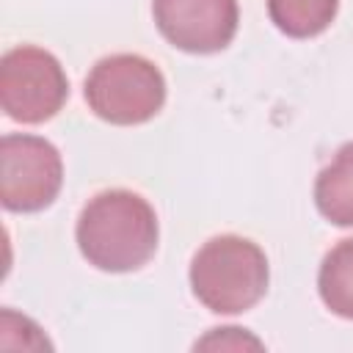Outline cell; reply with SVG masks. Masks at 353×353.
<instances>
[{"mask_svg": "<svg viewBox=\"0 0 353 353\" xmlns=\"http://www.w3.org/2000/svg\"><path fill=\"white\" fill-rule=\"evenodd\" d=\"M157 215L152 204L124 188L97 193L77 218V245L88 265L127 273L146 265L157 251Z\"/></svg>", "mask_w": 353, "mask_h": 353, "instance_id": "obj_1", "label": "cell"}, {"mask_svg": "<svg viewBox=\"0 0 353 353\" xmlns=\"http://www.w3.org/2000/svg\"><path fill=\"white\" fill-rule=\"evenodd\" d=\"M69 97V83L58 58L41 47L22 44L0 58V108L22 124L52 119Z\"/></svg>", "mask_w": 353, "mask_h": 353, "instance_id": "obj_4", "label": "cell"}, {"mask_svg": "<svg viewBox=\"0 0 353 353\" xmlns=\"http://www.w3.org/2000/svg\"><path fill=\"white\" fill-rule=\"evenodd\" d=\"M88 108L110 124H143L165 102L163 72L132 52L108 55L94 63L85 77Z\"/></svg>", "mask_w": 353, "mask_h": 353, "instance_id": "obj_3", "label": "cell"}, {"mask_svg": "<svg viewBox=\"0 0 353 353\" xmlns=\"http://www.w3.org/2000/svg\"><path fill=\"white\" fill-rule=\"evenodd\" d=\"M210 342H218L221 347H262L256 339L245 336V334H243V328H215V334H212V336H207V339L196 342V350H199V347H204V345H210Z\"/></svg>", "mask_w": 353, "mask_h": 353, "instance_id": "obj_10", "label": "cell"}, {"mask_svg": "<svg viewBox=\"0 0 353 353\" xmlns=\"http://www.w3.org/2000/svg\"><path fill=\"white\" fill-rule=\"evenodd\" d=\"M160 33L185 52H218L237 33V0H152Z\"/></svg>", "mask_w": 353, "mask_h": 353, "instance_id": "obj_6", "label": "cell"}, {"mask_svg": "<svg viewBox=\"0 0 353 353\" xmlns=\"http://www.w3.org/2000/svg\"><path fill=\"white\" fill-rule=\"evenodd\" d=\"M268 276L262 248L240 234L207 240L190 262L193 295L215 314H237L259 303L268 290Z\"/></svg>", "mask_w": 353, "mask_h": 353, "instance_id": "obj_2", "label": "cell"}, {"mask_svg": "<svg viewBox=\"0 0 353 353\" xmlns=\"http://www.w3.org/2000/svg\"><path fill=\"white\" fill-rule=\"evenodd\" d=\"M63 182L58 149L39 135L0 141V199L11 212H36L52 204Z\"/></svg>", "mask_w": 353, "mask_h": 353, "instance_id": "obj_5", "label": "cell"}, {"mask_svg": "<svg viewBox=\"0 0 353 353\" xmlns=\"http://www.w3.org/2000/svg\"><path fill=\"white\" fill-rule=\"evenodd\" d=\"M317 290L323 303L334 314L353 320V237L339 240L325 254L317 276Z\"/></svg>", "mask_w": 353, "mask_h": 353, "instance_id": "obj_8", "label": "cell"}, {"mask_svg": "<svg viewBox=\"0 0 353 353\" xmlns=\"http://www.w3.org/2000/svg\"><path fill=\"white\" fill-rule=\"evenodd\" d=\"M314 204L323 218L336 226H353V141L317 174Z\"/></svg>", "mask_w": 353, "mask_h": 353, "instance_id": "obj_7", "label": "cell"}, {"mask_svg": "<svg viewBox=\"0 0 353 353\" xmlns=\"http://www.w3.org/2000/svg\"><path fill=\"white\" fill-rule=\"evenodd\" d=\"M339 0H268V14L273 25L292 36L309 39L323 33L336 17Z\"/></svg>", "mask_w": 353, "mask_h": 353, "instance_id": "obj_9", "label": "cell"}]
</instances>
